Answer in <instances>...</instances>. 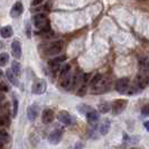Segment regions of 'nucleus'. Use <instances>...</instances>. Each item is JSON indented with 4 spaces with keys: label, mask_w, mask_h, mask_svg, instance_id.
I'll return each instance as SVG.
<instances>
[{
    "label": "nucleus",
    "mask_w": 149,
    "mask_h": 149,
    "mask_svg": "<svg viewBox=\"0 0 149 149\" xmlns=\"http://www.w3.org/2000/svg\"><path fill=\"white\" fill-rule=\"evenodd\" d=\"M34 24L43 33H47L48 30H51L49 22H48L46 15H44V14H37V15L34 16Z\"/></svg>",
    "instance_id": "f257e3e1"
},
{
    "label": "nucleus",
    "mask_w": 149,
    "mask_h": 149,
    "mask_svg": "<svg viewBox=\"0 0 149 149\" xmlns=\"http://www.w3.org/2000/svg\"><path fill=\"white\" fill-rule=\"evenodd\" d=\"M129 88H130V80L128 77H121L116 83V90L120 94H127Z\"/></svg>",
    "instance_id": "f03ea898"
},
{
    "label": "nucleus",
    "mask_w": 149,
    "mask_h": 149,
    "mask_svg": "<svg viewBox=\"0 0 149 149\" xmlns=\"http://www.w3.org/2000/svg\"><path fill=\"white\" fill-rule=\"evenodd\" d=\"M128 104V101L127 100H122V99H119V100H116L111 105V110L112 113L114 116H118L120 114L121 112L123 111L126 109V107Z\"/></svg>",
    "instance_id": "7ed1b4c3"
},
{
    "label": "nucleus",
    "mask_w": 149,
    "mask_h": 149,
    "mask_svg": "<svg viewBox=\"0 0 149 149\" xmlns=\"http://www.w3.org/2000/svg\"><path fill=\"white\" fill-rule=\"evenodd\" d=\"M63 48H64V42L63 40H56L47 47L46 53L48 55H55V54H58L60 52H62Z\"/></svg>",
    "instance_id": "20e7f679"
},
{
    "label": "nucleus",
    "mask_w": 149,
    "mask_h": 149,
    "mask_svg": "<svg viewBox=\"0 0 149 149\" xmlns=\"http://www.w3.org/2000/svg\"><path fill=\"white\" fill-rule=\"evenodd\" d=\"M46 88H47V85H46V82H45V80H38L36 82L33 84V88H31V92L34 93V94H42V93H44L45 91H46Z\"/></svg>",
    "instance_id": "39448f33"
},
{
    "label": "nucleus",
    "mask_w": 149,
    "mask_h": 149,
    "mask_svg": "<svg viewBox=\"0 0 149 149\" xmlns=\"http://www.w3.org/2000/svg\"><path fill=\"white\" fill-rule=\"evenodd\" d=\"M62 136H63V130L62 129H55V130H53L52 132L49 134L48 140L53 145H57L60 142Z\"/></svg>",
    "instance_id": "423d86ee"
},
{
    "label": "nucleus",
    "mask_w": 149,
    "mask_h": 149,
    "mask_svg": "<svg viewBox=\"0 0 149 149\" xmlns=\"http://www.w3.org/2000/svg\"><path fill=\"white\" fill-rule=\"evenodd\" d=\"M58 120H60V122H62L63 125H65V126H70V125H72L73 123V118H72V116L68 113L67 111H60L58 113Z\"/></svg>",
    "instance_id": "0eeeda50"
},
{
    "label": "nucleus",
    "mask_w": 149,
    "mask_h": 149,
    "mask_svg": "<svg viewBox=\"0 0 149 149\" xmlns=\"http://www.w3.org/2000/svg\"><path fill=\"white\" fill-rule=\"evenodd\" d=\"M11 52L15 58H20L22 57V44L19 40L15 39L11 43Z\"/></svg>",
    "instance_id": "6e6552de"
},
{
    "label": "nucleus",
    "mask_w": 149,
    "mask_h": 149,
    "mask_svg": "<svg viewBox=\"0 0 149 149\" xmlns=\"http://www.w3.org/2000/svg\"><path fill=\"white\" fill-rule=\"evenodd\" d=\"M24 11V7H22V3L20 1H17L15 5L13 6L11 10H10V16L14 17V18H17L22 14Z\"/></svg>",
    "instance_id": "1a4fd4ad"
},
{
    "label": "nucleus",
    "mask_w": 149,
    "mask_h": 149,
    "mask_svg": "<svg viewBox=\"0 0 149 149\" xmlns=\"http://www.w3.org/2000/svg\"><path fill=\"white\" fill-rule=\"evenodd\" d=\"M65 60H66V56H65V55L57 56V57H55L54 60L49 61V66L53 68V71H56V70L60 67V64H62Z\"/></svg>",
    "instance_id": "9d476101"
},
{
    "label": "nucleus",
    "mask_w": 149,
    "mask_h": 149,
    "mask_svg": "<svg viewBox=\"0 0 149 149\" xmlns=\"http://www.w3.org/2000/svg\"><path fill=\"white\" fill-rule=\"evenodd\" d=\"M27 117L30 121L36 120V118L38 117V107L36 104L30 105L29 108L27 109Z\"/></svg>",
    "instance_id": "9b49d317"
},
{
    "label": "nucleus",
    "mask_w": 149,
    "mask_h": 149,
    "mask_svg": "<svg viewBox=\"0 0 149 149\" xmlns=\"http://www.w3.org/2000/svg\"><path fill=\"white\" fill-rule=\"evenodd\" d=\"M42 119H43V122L48 125L51 123L53 120H54V112L51 109H46L43 112V116H42Z\"/></svg>",
    "instance_id": "f8f14e48"
},
{
    "label": "nucleus",
    "mask_w": 149,
    "mask_h": 149,
    "mask_svg": "<svg viewBox=\"0 0 149 149\" xmlns=\"http://www.w3.org/2000/svg\"><path fill=\"white\" fill-rule=\"evenodd\" d=\"M86 118H88V121H89L91 125H93V123H95L99 118H100V114H99V112L95 111V110H93V109H91L89 112H86Z\"/></svg>",
    "instance_id": "ddd939ff"
},
{
    "label": "nucleus",
    "mask_w": 149,
    "mask_h": 149,
    "mask_svg": "<svg viewBox=\"0 0 149 149\" xmlns=\"http://www.w3.org/2000/svg\"><path fill=\"white\" fill-rule=\"evenodd\" d=\"M13 34H14V31H13V28H11L10 26H5V27H2V28L0 29V35H1V37H3V38L11 37Z\"/></svg>",
    "instance_id": "4468645a"
},
{
    "label": "nucleus",
    "mask_w": 149,
    "mask_h": 149,
    "mask_svg": "<svg viewBox=\"0 0 149 149\" xmlns=\"http://www.w3.org/2000/svg\"><path fill=\"white\" fill-rule=\"evenodd\" d=\"M110 127H111V123H110V120L109 119H105L102 123H101V126H100V132L101 134H107L109 132V130H110Z\"/></svg>",
    "instance_id": "2eb2a0df"
},
{
    "label": "nucleus",
    "mask_w": 149,
    "mask_h": 149,
    "mask_svg": "<svg viewBox=\"0 0 149 149\" xmlns=\"http://www.w3.org/2000/svg\"><path fill=\"white\" fill-rule=\"evenodd\" d=\"M11 71L14 72V74H15L17 77L22 75V66H20V64H19L17 61H14V62L11 63Z\"/></svg>",
    "instance_id": "dca6fc26"
},
{
    "label": "nucleus",
    "mask_w": 149,
    "mask_h": 149,
    "mask_svg": "<svg viewBox=\"0 0 149 149\" xmlns=\"http://www.w3.org/2000/svg\"><path fill=\"white\" fill-rule=\"evenodd\" d=\"M6 74H7L8 80H9L10 82L13 83L14 85H18V80H17V76H16V75L14 74V72L11 71V68H10V70H7Z\"/></svg>",
    "instance_id": "f3484780"
},
{
    "label": "nucleus",
    "mask_w": 149,
    "mask_h": 149,
    "mask_svg": "<svg viewBox=\"0 0 149 149\" xmlns=\"http://www.w3.org/2000/svg\"><path fill=\"white\" fill-rule=\"evenodd\" d=\"M70 71H71V65H70V64H65L64 66L61 68V71H60V77L61 79H63V77H65L66 75H68Z\"/></svg>",
    "instance_id": "a211bd4d"
},
{
    "label": "nucleus",
    "mask_w": 149,
    "mask_h": 149,
    "mask_svg": "<svg viewBox=\"0 0 149 149\" xmlns=\"http://www.w3.org/2000/svg\"><path fill=\"white\" fill-rule=\"evenodd\" d=\"M102 80H103V75H101V74L94 75V76H93V79H92V81H91L92 88H93V86H97V85H99L100 83L102 82Z\"/></svg>",
    "instance_id": "6ab92c4d"
},
{
    "label": "nucleus",
    "mask_w": 149,
    "mask_h": 149,
    "mask_svg": "<svg viewBox=\"0 0 149 149\" xmlns=\"http://www.w3.org/2000/svg\"><path fill=\"white\" fill-rule=\"evenodd\" d=\"M9 61V55L7 53H0V66H5Z\"/></svg>",
    "instance_id": "aec40b11"
},
{
    "label": "nucleus",
    "mask_w": 149,
    "mask_h": 149,
    "mask_svg": "<svg viewBox=\"0 0 149 149\" xmlns=\"http://www.w3.org/2000/svg\"><path fill=\"white\" fill-rule=\"evenodd\" d=\"M9 141V134L3 131V130H0V142L1 143H6Z\"/></svg>",
    "instance_id": "412c9836"
},
{
    "label": "nucleus",
    "mask_w": 149,
    "mask_h": 149,
    "mask_svg": "<svg viewBox=\"0 0 149 149\" xmlns=\"http://www.w3.org/2000/svg\"><path fill=\"white\" fill-rule=\"evenodd\" d=\"M110 109H111V105L108 102H104V103H102V104L100 105V111L102 112V113H107Z\"/></svg>",
    "instance_id": "4be33fe9"
},
{
    "label": "nucleus",
    "mask_w": 149,
    "mask_h": 149,
    "mask_svg": "<svg viewBox=\"0 0 149 149\" xmlns=\"http://www.w3.org/2000/svg\"><path fill=\"white\" fill-rule=\"evenodd\" d=\"M76 94H77L79 97H84V95L86 94V85H85V84L81 85V86L79 88V90H77Z\"/></svg>",
    "instance_id": "5701e85b"
},
{
    "label": "nucleus",
    "mask_w": 149,
    "mask_h": 149,
    "mask_svg": "<svg viewBox=\"0 0 149 149\" xmlns=\"http://www.w3.org/2000/svg\"><path fill=\"white\" fill-rule=\"evenodd\" d=\"M17 113H18V100L14 99V110H13V117H17Z\"/></svg>",
    "instance_id": "b1692460"
},
{
    "label": "nucleus",
    "mask_w": 149,
    "mask_h": 149,
    "mask_svg": "<svg viewBox=\"0 0 149 149\" xmlns=\"http://www.w3.org/2000/svg\"><path fill=\"white\" fill-rule=\"evenodd\" d=\"M141 114L143 116V117H147V116H149V103H147V104H145L143 107H142Z\"/></svg>",
    "instance_id": "393cba45"
},
{
    "label": "nucleus",
    "mask_w": 149,
    "mask_h": 149,
    "mask_svg": "<svg viewBox=\"0 0 149 149\" xmlns=\"http://www.w3.org/2000/svg\"><path fill=\"white\" fill-rule=\"evenodd\" d=\"M8 125H9V119L0 116V126H8Z\"/></svg>",
    "instance_id": "a878e982"
},
{
    "label": "nucleus",
    "mask_w": 149,
    "mask_h": 149,
    "mask_svg": "<svg viewBox=\"0 0 149 149\" xmlns=\"http://www.w3.org/2000/svg\"><path fill=\"white\" fill-rule=\"evenodd\" d=\"M0 91H3V92H8L9 88L6 83H0Z\"/></svg>",
    "instance_id": "bb28decb"
},
{
    "label": "nucleus",
    "mask_w": 149,
    "mask_h": 149,
    "mask_svg": "<svg viewBox=\"0 0 149 149\" xmlns=\"http://www.w3.org/2000/svg\"><path fill=\"white\" fill-rule=\"evenodd\" d=\"M43 1H44V0H33V1H31V6H34V7H35V6H38V5H40Z\"/></svg>",
    "instance_id": "cd10ccee"
},
{
    "label": "nucleus",
    "mask_w": 149,
    "mask_h": 149,
    "mask_svg": "<svg viewBox=\"0 0 149 149\" xmlns=\"http://www.w3.org/2000/svg\"><path fill=\"white\" fill-rule=\"evenodd\" d=\"M27 36H28V37L31 36V31H30V25L29 24H27Z\"/></svg>",
    "instance_id": "c85d7f7f"
},
{
    "label": "nucleus",
    "mask_w": 149,
    "mask_h": 149,
    "mask_svg": "<svg viewBox=\"0 0 149 149\" xmlns=\"http://www.w3.org/2000/svg\"><path fill=\"white\" fill-rule=\"evenodd\" d=\"M89 79H90V74H85V75H84V79H83L84 83H88V82H89Z\"/></svg>",
    "instance_id": "c756f323"
},
{
    "label": "nucleus",
    "mask_w": 149,
    "mask_h": 149,
    "mask_svg": "<svg viewBox=\"0 0 149 149\" xmlns=\"http://www.w3.org/2000/svg\"><path fill=\"white\" fill-rule=\"evenodd\" d=\"M143 126H145V128H146V129H147V130L149 131V121H145Z\"/></svg>",
    "instance_id": "7c9ffc66"
},
{
    "label": "nucleus",
    "mask_w": 149,
    "mask_h": 149,
    "mask_svg": "<svg viewBox=\"0 0 149 149\" xmlns=\"http://www.w3.org/2000/svg\"><path fill=\"white\" fill-rule=\"evenodd\" d=\"M3 99H5V97H3V94H0V103L3 101Z\"/></svg>",
    "instance_id": "2f4dec72"
},
{
    "label": "nucleus",
    "mask_w": 149,
    "mask_h": 149,
    "mask_svg": "<svg viewBox=\"0 0 149 149\" xmlns=\"http://www.w3.org/2000/svg\"><path fill=\"white\" fill-rule=\"evenodd\" d=\"M3 146H5V143H1L0 142V148H3Z\"/></svg>",
    "instance_id": "473e14b6"
},
{
    "label": "nucleus",
    "mask_w": 149,
    "mask_h": 149,
    "mask_svg": "<svg viewBox=\"0 0 149 149\" xmlns=\"http://www.w3.org/2000/svg\"><path fill=\"white\" fill-rule=\"evenodd\" d=\"M147 80H148V82H149V72H148V75H147Z\"/></svg>",
    "instance_id": "72a5a7b5"
}]
</instances>
